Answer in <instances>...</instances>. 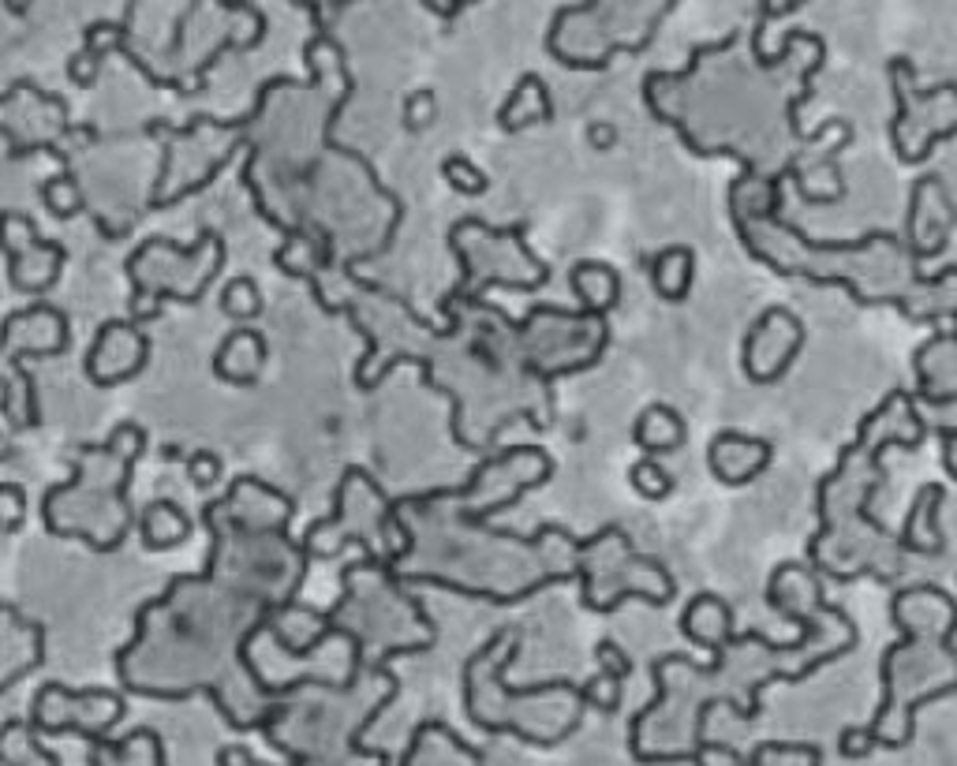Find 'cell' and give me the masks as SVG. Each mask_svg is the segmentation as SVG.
Here are the masks:
<instances>
[{"label":"cell","mask_w":957,"mask_h":766,"mask_svg":"<svg viewBox=\"0 0 957 766\" xmlns=\"http://www.w3.org/2000/svg\"><path fill=\"white\" fill-rule=\"evenodd\" d=\"M0 509H4V531L15 535L27 520V490L19 483H4L0 486Z\"/></svg>","instance_id":"17"},{"label":"cell","mask_w":957,"mask_h":766,"mask_svg":"<svg viewBox=\"0 0 957 766\" xmlns=\"http://www.w3.org/2000/svg\"><path fill=\"white\" fill-rule=\"evenodd\" d=\"M187 479L195 490H210V486L221 479V456L210 453V449H199V453L187 456Z\"/></svg>","instance_id":"16"},{"label":"cell","mask_w":957,"mask_h":766,"mask_svg":"<svg viewBox=\"0 0 957 766\" xmlns=\"http://www.w3.org/2000/svg\"><path fill=\"white\" fill-rule=\"evenodd\" d=\"M442 176L445 184L453 187L457 195H468V199H475V195H483L486 187H490V176H486L479 165H475L472 157L464 154H449L442 161Z\"/></svg>","instance_id":"13"},{"label":"cell","mask_w":957,"mask_h":766,"mask_svg":"<svg viewBox=\"0 0 957 766\" xmlns=\"http://www.w3.org/2000/svg\"><path fill=\"white\" fill-rule=\"evenodd\" d=\"M262 292H258V281L255 277H232L225 288H221V314L225 318H232L236 326H243V322H251V318H258L262 314Z\"/></svg>","instance_id":"10"},{"label":"cell","mask_w":957,"mask_h":766,"mask_svg":"<svg viewBox=\"0 0 957 766\" xmlns=\"http://www.w3.org/2000/svg\"><path fill=\"white\" fill-rule=\"evenodd\" d=\"M692 273H696V251L673 243L651 258V284L666 303H681L692 292Z\"/></svg>","instance_id":"8"},{"label":"cell","mask_w":957,"mask_h":766,"mask_svg":"<svg viewBox=\"0 0 957 766\" xmlns=\"http://www.w3.org/2000/svg\"><path fill=\"white\" fill-rule=\"evenodd\" d=\"M621 684H625V677L599 669V677H591V681L584 684V703L587 707L606 710V714H614V710L621 707Z\"/></svg>","instance_id":"14"},{"label":"cell","mask_w":957,"mask_h":766,"mask_svg":"<svg viewBox=\"0 0 957 766\" xmlns=\"http://www.w3.org/2000/svg\"><path fill=\"white\" fill-rule=\"evenodd\" d=\"M434 120H438V98H434V90L423 86V90L408 94V101H404V131L419 135V131H427Z\"/></svg>","instance_id":"15"},{"label":"cell","mask_w":957,"mask_h":766,"mask_svg":"<svg viewBox=\"0 0 957 766\" xmlns=\"http://www.w3.org/2000/svg\"><path fill=\"white\" fill-rule=\"evenodd\" d=\"M771 456H774L771 441L748 438V434H737V430H722V434H715L711 445H707L711 475L726 486L752 483V479L763 475V468L771 464Z\"/></svg>","instance_id":"2"},{"label":"cell","mask_w":957,"mask_h":766,"mask_svg":"<svg viewBox=\"0 0 957 766\" xmlns=\"http://www.w3.org/2000/svg\"><path fill=\"white\" fill-rule=\"evenodd\" d=\"M427 8H430V12H438V15H460L464 8H468V4H449V8H445V4H427Z\"/></svg>","instance_id":"20"},{"label":"cell","mask_w":957,"mask_h":766,"mask_svg":"<svg viewBox=\"0 0 957 766\" xmlns=\"http://www.w3.org/2000/svg\"><path fill=\"white\" fill-rule=\"evenodd\" d=\"M587 139H591L595 150H610V146L617 142V128L614 124H606V120H602V124H591V128H587Z\"/></svg>","instance_id":"19"},{"label":"cell","mask_w":957,"mask_h":766,"mask_svg":"<svg viewBox=\"0 0 957 766\" xmlns=\"http://www.w3.org/2000/svg\"><path fill=\"white\" fill-rule=\"evenodd\" d=\"M688 438V423L670 404H651L632 423V445H640L647 456L677 453Z\"/></svg>","instance_id":"6"},{"label":"cell","mask_w":957,"mask_h":766,"mask_svg":"<svg viewBox=\"0 0 957 766\" xmlns=\"http://www.w3.org/2000/svg\"><path fill=\"white\" fill-rule=\"evenodd\" d=\"M681 632L703 651H715V662L722 666V654L737 639L733 636V610H729V602L711 595V591H700L681 613Z\"/></svg>","instance_id":"4"},{"label":"cell","mask_w":957,"mask_h":766,"mask_svg":"<svg viewBox=\"0 0 957 766\" xmlns=\"http://www.w3.org/2000/svg\"><path fill=\"white\" fill-rule=\"evenodd\" d=\"M591 270H595V284L569 277V288H572V296L580 299V311H584L587 318L606 322V314L614 311L617 299H621V277H617V270L610 262H591Z\"/></svg>","instance_id":"9"},{"label":"cell","mask_w":957,"mask_h":766,"mask_svg":"<svg viewBox=\"0 0 957 766\" xmlns=\"http://www.w3.org/2000/svg\"><path fill=\"white\" fill-rule=\"evenodd\" d=\"M42 199H45V206H49V213H53V217H60V221H72L75 213L86 210L83 191H79V184H75L72 169L49 176V180L42 184Z\"/></svg>","instance_id":"11"},{"label":"cell","mask_w":957,"mask_h":766,"mask_svg":"<svg viewBox=\"0 0 957 766\" xmlns=\"http://www.w3.org/2000/svg\"><path fill=\"white\" fill-rule=\"evenodd\" d=\"M629 486L643 501H666L673 494V475L658 464V456H643L629 464Z\"/></svg>","instance_id":"12"},{"label":"cell","mask_w":957,"mask_h":766,"mask_svg":"<svg viewBox=\"0 0 957 766\" xmlns=\"http://www.w3.org/2000/svg\"><path fill=\"white\" fill-rule=\"evenodd\" d=\"M139 535H143V546L150 554H169V550L191 539V520L176 501L154 497L139 516Z\"/></svg>","instance_id":"7"},{"label":"cell","mask_w":957,"mask_h":766,"mask_svg":"<svg viewBox=\"0 0 957 766\" xmlns=\"http://www.w3.org/2000/svg\"><path fill=\"white\" fill-rule=\"evenodd\" d=\"M554 120V101H550V90L546 83L535 75V71H524L516 90L505 98L498 113V128L505 135H520V131L535 128V124H550Z\"/></svg>","instance_id":"5"},{"label":"cell","mask_w":957,"mask_h":766,"mask_svg":"<svg viewBox=\"0 0 957 766\" xmlns=\"http://www.w3.org/2000/svg\"><path fill=\"white\" fill-rule=\"evenodd\" d=\"M270 359V341L251 326H236L217 344L214 352V374L229 385H255Z\"/></svg>","instance_id":"3"},{"label":"cell","mask_w":957,"mask_h":766,"mask_svg":"<svg viewBox=\"0 0 957 766\" xmlns=\"http://www.w3.org/2000/svg\"><path fill=\"white\" fill-rule=\"evenodd\" d=\"M804 322L789 307H767L759 314V322L744 333V355L741 367L756 385L778 382L789 370V363L804 348Z\"/></svg>","instance_id":"1"},{"label":"cell","mask_w":957,"mask_h":766,"mask_svg":"<svg viewBox=\"0 0 957 766\" xmlns=\"http://www.w3.org/2000/svg\"><path fill=\"white\" fill-rule=\"evenodd\" d=\"M595 662H599V669H606V673H617V677H632L629 654L621 651L614 639H599V643H595Z\"/></svg>","instance_id":"18"}]
</instances>
